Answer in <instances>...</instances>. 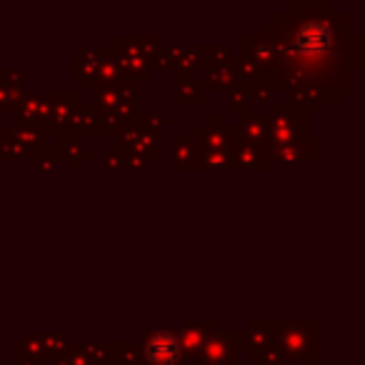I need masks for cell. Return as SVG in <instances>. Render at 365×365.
I'll return each mask as SVG.
<instances>
[{
  "mask_svg": "<svg viewBox=\"0 0 365 365\" xmlns=\"http://www.w3.org/2000/svg\"><path fill=\"white\" fill-rule=\"evenodd\" d=\"M298 46L305 53H325L333 46V36L325 23H308L298 31Z\"/></svg>",
  "mask_w": 365,
  "mask_h": 365,
  "instance_id": "obj_1",
  "label": "cell"
},
{
  "mask_svg": "<svg viewBox=\"0 0 365 365\" xmlns=\"http://www.w3.org/2000/svg\"><path fill=\"white\" fill-rule=\"evenodd\" d=\"M180 353V343L173 333H155L148 340V358L158 365H170Z\"/></svg>",
  "mask_w": 365,
  "mask_h": 365,
  "instance_id": "obj_2",
  "label": "cell"
}]
</instances>
